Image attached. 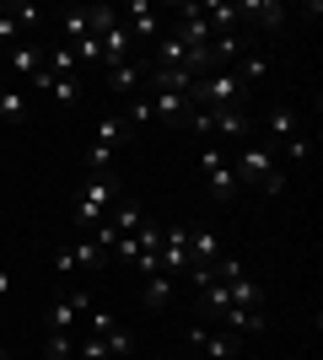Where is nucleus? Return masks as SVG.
<instances>
[{
    "mask_svg": "<svg viewBox=\"0 0 323 360\" xmlns=\"http://www.w3.org/2000/svg\"><path fill=\"white\" fill-rule=\"evenodd\" d=\"M232 172H237V183H248V188H264V194H286V188H291L270 146H237V162H232Z\"/></svg>",
    "mask_w": 323,
    "mask_h": 360,
    "instance_id": "1",
    "label": "nucleus"
},
{
    "mask_svg": "<svg viewBox=\"0 0 323 360\" xmlns=\"http://www.w3.org/2000/svg\"><path fill=\"white\" fill-rule=\"evenodd\" d=\"M189 103H194V108H237V113H243V108H248V86L237 81L232 65H221V70H205L200 81H194Z\"/></svg>",
    "mask_w": 323,
    "mask_h": 360,
    "instance_id": "2",
    "label": "nucleus"
},
{
    "mask_svg": "<svg viewBox=\"0 0 323 360\" xmlns=\"http://www.w3.org/2000/svg\"><path fill=\"white\" fill-rule=\"evenodd\" d=\"M119 205V178H108V172H92L87 188H81V205H76V231H92L108 210Z\"/></svg>",
    "mask_w": 323,
    "mask_h": 360,
    "instance_id": "3",
    "label": "nucleus"
},
{
    "mask_svg": "<svg viewBox=\"0 0 323 360\" xmlns=\"http://www.w3.org/2000/svg\"><path fill=\"white\" fill-rule=\"evenodd\" d=\"M189 349H194V355H205V360H232L237 349H243V339H237V333H227L221 323H210V317H200V323L189 328Z\"/></svg>",
    "mask_w": 323,
    "mask_h": 360,
    "instance_id": "4",
    "label": "nucleus"
},
{
    "mask_svg": "<svg viewBox=\"0 0 323 360\" xmlns=\"http://www.w3.org/2000/svg\"><path fill=\"white\" fill-rule=\"evenodd\" d=\"M124 129H129V124H124V113H103V119H97L92 146H87V167H92V172H103V167L113 162V150H119Z\"/></svg>",
    "mask_w": 323,
    "mask_h": 360,
    "instance_id": "5",
    "label": "nucleus"
},
{
    "mask_svg": "<svg viewBox=\"0 0 323 360\" xmlns=\"http://www.w3.org/2000/svg\"><path fill=\"white\" fill-rule=\"evenodd\" d=\"M103 253H97V242L87 231H76V242H65L60 253H54V274H81V269H97Z\"/></svg>",
    "mask_w": 323,
    "mask_h": 360,
    "instance_id": "6",
    "label": "nucleus"
},
{
    "mask_svg": "<svg viewBox=\"0 0 323 360\" xmlns=\"http://www.w3.org/2000/svg\"><path fill=\"white\" fill-rule=\"evenodd\" d=\"M200 167H205V178H210V194L215 199H232L243 183H237V172H232V162L221 156V146H200Z\"/></svg>",
    "mask_w": 323,
    "mask_h": 360,
    "instance_id": "7",
    "label": "nucleus"
},
{
    "mask_svg": "<svg viewBox=\"0 0 323 360\" xmlns=\"http://www.w3.org/2000/svg\"><path fill=\"white\" fill-rule=\"evenodd\" d=\"M87 312H92V296H87V290H70V296L49 301V328L70 333V328H76V323H81Z\"/></svg>",
    "mask_w": 323,
    "mask_h": 360,
    "instance_id": "8",
    "label": "nucleus"
},
{
    "mask_svg": "<svg viewBox=\"0 0 323 360\" xmlns=\"http://www.w3.org/2000/svg\"><path fill=\"white\" fill-rule=\"evenodd\" d=\"M119 16H124V27H129V38H135V44H156V38H162V16H156L151 0H135V6H129V11H119Z\"/></svg>",
    "mask_w": 323,
    "mask_h": 360,
    "instance_id": "9",
    "label": "nucleus"
},
{
    "mask_svg": "<svg viewBox=\"0 0 323 360\" xmlns=\"http://www.w3.org/2000/svg\"><path fill=\"white\" fill-rule=\"evenodd\" d=\"M156 264H162V274H184V264H189V231H184V226H162Z\"/></svg>",
    "mask_w": 323,
    "mask_h": 360,
    "instance_id": "10",
    "label": "nucleus"
},
{
    "mask_svg": "<svg viewBox=\"0 0 323 360\" xmlns=\"http://www.w3.org/2000/svg\"><path fill=\"white\" fill-rule=\"evenodd\" d=\"M189 113H194V103H189V97H178V91H151V119H156V124L184 129Z\"/></svg>",
    "mask_w": 323,
    "mask_h": 360,
    "instance_id": "11",
    "label": "nucleus"
},
{
    "mask_svg": "<svg viewBox=\"0 0 323 360\" xmlns=\"http://www.w3.org/2000/svg\"><path fill=\"white\" fill-rule=\"evenodd\" d=\"M194 81H200V75L189 70V65H151V86L156 91H178V97H189Z\"/></svg>",
    "mask_w": 323,
    "mask_h": 360,
    "instance_id": "12",
    "label": "nucleus"
},
{
    "mask_svg": "<svg viewBox=\"0 0 323 360\" xmlns=\"http://www.w3.org/2000/svg\"><path fill=\"white\" fill-rule=\"evenodd\" d=\"M140 221H146V210H140L135 199H124V194H119V205H113V210L103 215V226L113 231V237H129V231H135Z\"/></svg>",
    "mask_w": 323,
    "mask_h": 360,
    "instance_id": "13",
    "label": "nucleus"
},
{
    "mask_svg": "<svg viewBox=\"0 0 323 360\" xmlns=\"http://www.w3.org/2000/svg\"><path fill=\"white\" fill-rule=\"evenodd\" d=\"M32 86H38V91H54V103H76V97H81V81H76V75H54V70H38V75H32Z\"/></svg>",
    "mask_w": 323,
    "mask_h": 360,
    "instance_id": "14",
    "label": "nucleus"
},
{
    "mask_svg": "<svg viewBox=\"0 0 323 360\" xmlns=\"http://www.w3.org/2000/svg\"><path fill=\"white\" fill-rule=\"evenodd\" d=\"M108 86H113V97H135L140 91V60H124V65H108Z\"/></svg>",
    "mask_w": 323,
    "mask_h": 360,
    "instance_id": "15",
    "label": "nucleus"
},
{
    "mask_svg": "<svg viewBox=\"0 0 323 360\" xmlns=\"http://www.w3.org/2000/svg\"><path fill=\"white\" fill-rule=\"evenodd\" d=\"M270 135H275V146L302 140V119H296V108H275V113H270Z\"/></svg>",
    "mask_w": 323,
    "mask_h": 360,
    "instance_id": "16",
    "label": "nucleus"
},
{
    "mask_svg": "<svg viewBox=\"0 0 323 360\" xmlns=\"http://www.w3.org/2000/svg\"><path fill=\"white\" fill-rule=\"evenodd\" d=\"M237 16H259L264 27H280V22H286V6H280V0H248V6H237Z\"/></svg>",
    "mask_w": 323,
    "mask_h": 360,
    "instance_id": "17",
    "label": "nucleus"
},
{
    "mask_svg": "<svg viewBox=\"0 0 323 360\" xmlns=\"http://www.w3.org/2000/svg\"><path fill=\"white\" fill-rule=\"evenodd\" d=\"M11 70H22V75H38V70H44V49L16 44V49H11Z\"/></svg>",
    "mask_w": 323,
    "mask_h": 360,
    "instance_id": "18",
    "label": "nucleus"
},
{
    "mask_svg": "<svg viewBox=\"0 0 323 360\" xmlns=\"http://www.w3.org/2000/svg\"><path fill=\"white\" fill-rule=\"evenodd\" d=\"M172 301V274H146V307H167Z\"/></svg>",
    "mask_w": 323,
    "mask_h": 360,
    "instance_id": "19",
    "label": "nucleus"
},
{
    "mask_svg": "<svg viewBox=\"0 0 323 360\" xmlns=\"http://www.w3.org/2000/svg\"><path fill=\"white\" fill-rule=\"evenodd\" d=\"M97 339H103V349H108V360H129V333L119 328V323H108L103 333H97Z\"/></svg>",
    "mask_w": 323,
    "mask_h": 360,
    "instance_id": "20",
    "label": "nucleus"
},
{
    "mask_svg": "<svg viewBox=\"0 0 323 360\" xmlns=\"http://www.w3.org/2000/svg\"><path fill=\"white\" fill-rule=\"evenodd\" d=\"M44 360H76V339H70V333H60V328H49Z\"/></svg>",
    "mask_w": 323,
    "mask_h": 360,
    "instance_id": "21",
    "label": "nucleus"
},
{
    "mask_svg": "<svg viewBox=\"0 0 323 360\" xmlns=\"http://www.w3.org/2000/svg\"><path fill=\"white\" fill-rule=\"evenodd\" d=\"M0 119H11V124L27 119V97H22L16 86H0Z\"/></svg>",
    "mask_w": 323,
    "mask_h": 360,
    "instance_id": "22",
    "label": "nucleus"
},
{
    "mask_svg": "<svg viewBox=\"0 0 323 360\" xmlns=\"http://www.w3.org/2000/svg\"><path fill=\"white\" fill-rule=\"evenodd\" d=\"M44 70H54V75H76V70H81V60L60 44V49H49V54H44Z\"/></svg>",
    "mask_w": 323,
    "mask_h": 360,
    "instance_id": "23",
    "label": "nucleus"
},
{
    "mask_svg": "<svg viewBox=\"0 0 323 360\" xmlns=\"http://www.w3.org/2000/svg\"><path fill=\"white\" fill-rule=\"evenodd\" d=\"M232 70H237V81H243V86H253V81L270 70V60H259V54H243V60L232 65Z\"/></svg>",
    "mask_w": 323,
    "mask_h": 360,
    "instance_id": "24",
    "label": "nucleus"
},
{
    "mask_svg": "<svg viewBox=\"0 0 323 360\" xmlns=\"http://www.w3.org/2000/svg\"><path fill=\"white\" fill-rule=\"evenodd\" d=\"M60 32H65V44L87 38V11H65V16H60Z\"/></svg>",
    "mask_w": 323,
    "mask_h": 360,
    "instance_id": "25",
    "label": "nucleus"
},
{
    "mask_svg": "<svg viewBox=\"0 0 323 360\" xmlns=\"http://www.w3.org/2000/svg\"><path fill=\"white\" fill-rule=\"evenodd\" d=\"M11 16H16V27H38V22H44L38 6H11Z\"/></svg>",
    "mask_w": 323,
    "mask_h": 360,
    "instance_id": "26",
    "label": "nucleus"
},
{
    "mask_svg": "<svg viewBox=\"0 0 323 360\" xmlns=\"http://www.w3.org/2000/svg\"><path fill=\"white\" fill-rule=\"evenodd\" d=\"M0 44H11V49L22 44V27H16V16H11V11L0 16Z\"/></svg>",
    "mask_w": 323,
    "mask_h": 360,
    "instance_id": "27",
    "label": "nucleus"
},
{
    "mask_svg": "<svg viewBox=\"0 0 323 360\" xmlns=\"http://www.w3.org/2000/svg\"><path fill=\"white\" fill-rule=\"evenodd\" d=\"M280 150H286L291 162H302V156H308V135H302V140H291V146H280Z\"/></svg>",
    "mask_w": 323,
    "mask_h": 360,
    "instance_id": "28",
    "label": "nucleus"
},
{
    "mask_svg": "<svg viewBox=\"0 0 323 360\" xmlns=\"http://www.w3.org/2000/svg\"><path fill=\"white\" fill-rule=\"evenodd\" d=\"M6 296H11V274L0 269V301H6Z\"/></svg>",
    "mask_w": 323,
    "mask_h": 360,
    "instance_id": "29",
    "label": "nucleus"
},
{
    "mask_svg": "<svg viewBox=\"0 0 323 360\" xmlns=\"http://www.w3.org/2000/svg\"><path fill=\"white\" fill-rule=\"evenodd\" d=\"M6 11H11V0H0V16H6Z\"/></svg>",
    "mask_w": 323,
    "mask_h": 360,
    "instance_id": "30",
    "label": "nucleus"
},
{
    "mask_svg": "<svg viewBox=\"0 0 323 360\" xmlns=\"http://www.w3.org/2000/svg\"><path fill=\"white\" fill-rule=\"evenodd\" d=\"M184 360H205V355H194V349H189V355H184Z\"/></svg>",
    "mask_w": 323,
    "mask_h": 360,
    "instance_id": "31",
    "label": "nucleus"
},
{
    "mask_svg": "<svg viewBox=\"0 0 323 360\" xmlns=\"http://www.w3.org/2000/svg\"><path fill=\"white\" fill-rule=\"evenodd\" d=\"M0 360H11V355H6V349H0Z\"/></svg>",
    "mask_w": 323,
    "mask_h": 360,
    "instance_id": "32",
    "label": "nucleus"
}]
</instances>
